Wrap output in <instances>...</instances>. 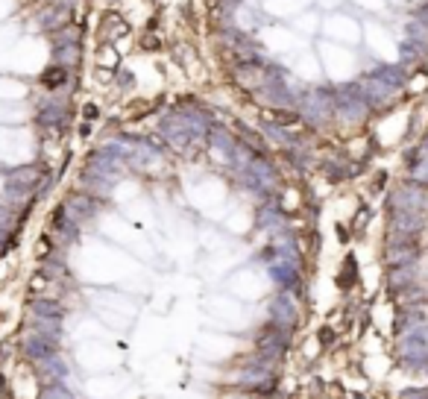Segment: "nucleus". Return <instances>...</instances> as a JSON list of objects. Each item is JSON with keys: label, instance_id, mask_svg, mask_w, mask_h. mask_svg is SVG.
<instances>
[{"label": "nucleus", "instance_id": "f257e3e1", "mask_svg": "<svg viewBox=\"0 0 428 399\" xmlns=\"http://www.w3.org/2000/svg\"><path fill=\"white\" fill-rule=\"evenodd\" d=\"M366 112H370V100L364 97L361 85H344V89L335 91V115H340L344 121L355 123V121H364Z\"/></svg>", "mask_w": 428, "mask_h": 399}, {"label": "nucleus", "instance_id": "f03ea898", "mask_svg": "<svg viewBox=\"0 0 428 399\" xmlns=\"http://www.w3.org/2000/svg\"><path fill=\"white\" fill-rule=\"evenodd\" d=\"M299 112L305 121L311 123H326L335 118V94L328 91H308L299 100Z\"/></svg>", "mask_w": 428, "mask_h": 399}, {"label": "nucleus", "instance_id": "7ed1b4c3", "mask_svg": "<svg viewBox=\"0 0 428 399\" xmlns=\"http://www.w3.org/2000/svg\"><path fill=\"white\" fill-rule=\"evenodd\" d=\"M243 185L252 188L255 194H267L276 188V170L267 159L261 156H252V161L243 168Z\"/></svg>", "mask_w": 428, "mask_h": 399}, {"label": "nucleus", "instance_id": "20e7f679", "mask_svg": "<svg viewBox=\"0 0 428 399\" xmlns=\"http://www.w3.org/2000/svg\"><path fill=\"white\" fill-rule=\"evenodd\" d=\"M162 135H165V141L170 147H176V150H188L194 141H197V139H194V132H191V127H188V118L182 115L179 109L170 118L162 121Z\"/></svg>", "mask_w": 428, "mask_h": 399}, {"label": "nucleus", "instance_id": "39448f33", "mask_svg": "<svg viewBox=\"0 0 428 399\" xmlns=\"http://www.w3.org/2000/svg\"><path fill=\"white\" fill-rule=\"evenodd\" d=\"M71 12H73V3H68V0H47L44 9L35 15V24H39V30L50 35L53 30L71 24Z\"/></svg>", "mask_w": 428, "mask_h": 399}, {"label": "nucleus", "instance_id": "423d86ee", "mask_svg": "<svg viewBox=\"0 0 428 399\" xmlns=\"http://www.w3.org/2000/svg\"><path fill=\"white\" fill-rule=\"evenodd\" d=\"M399 355L405 361L408 367H425L428 364V346H425V338L417 332H411L405 341L399 346Z\"/></svg>", "mask_w": 428, "mask_h": 399}, {"label": "nucleus", "instance_id": "0eeeda50", "mask_svg": "<svg viewBox=\"0 0 428 399\" xmlns=\"http://www.w3.org/2000/svg\"><path fill=\"white\" fill-rule=\"evenodd\" d=\"M422 229V215L417 209H396L393 215V235H417Z\"/></svg>", "mask_w": 428, "mask_h": 399}, {"label": "nucleus", "instance_id": "6e6552de", "mask_svg": "<svg viewBox=\"0 0 428 399\" xmlns=\"http://www.w3.org/2000/svg\"><path fill=\"white\" fill-rule=\"evenodd\" d=\"M270 317H273L276 326L290 329L293 323H297V303H293V299H290L288 294L276 296V299H273V311H270Z\"/></svg>", "mask_w": 428, "mask_h": 399}, {"label": "nucleus", "instance_id": "1a4fd4ad", "mask_svg": "<svg viewBox=\"0 0 428 399\" xmlns=\"http://www.w3.org/2000/svg\"><path fill=\"white\" fill-rule=\"evenodd\" d=\"M65 215L71 218V220H85V218H91L94 215V200H91V194H71L68 200H65Z\"/></svg>", "mask_w": 428, "mask_h": 399}, {"label": "nucleus", "instance_id": "9d476101", "mask_svg": "<svg viewBox=\"0 0 428 399\" xmlns=\"http://www.w3.org/2000/svg\"><path fill=\"white\" fill-rule=\"evenodd\" d=\"M358 85H361V91H364V97L370 100V103H384L387 97H393V94H396V89H390V85H387L384 80H378L375 73L364 77Z\"/></svg>", "mask_w": 428, "mask_h": 399}, {"label": "nucleus", "instance_id": "9b49d317", "mask_svg": "<svg viewBox=\"0 0 428 399\" xmlns=\"http://www.w3.org/2000/svg\"><path fill=\"white\" fill-rule=\"evenodd\" d=\"M24 353H27L30 358H35V361H41V358L56 353V344L50 338H44V335H39V332H30L27 338H24Z\"/></svg>", "mask_w": 428, "mask_h": 399}, {"label": "nucleus", "instance_id": "f8f14e48", "mask_svg": "<svg viewBox=\"0 0 428 399\" xmlns=\"http://www.w3.org/2000/svg\"><path fill=\"white\" fill-rule=\"evenodd\" d=\"M39 179H41V170L39 168H21V170H12L9 173V188L12 191H21V194H30Z\"/></svg>", "mask_w": 428, "mask_h": 399}, {"label": "nucleus", "instance_id": "ddd939ff", "mask_svg": "<svg viewBox=\"0 0 428 399\" xmlns=\"http://www.w3.org/2000/svg\"><path fill=\"white\" fill-rule=\"evenodd\" d=\"M285 346H288V335L282 332V326H276L273 323V329L261 335V353L267 358H276V355L285 353Z\"/></svg>", "mask_w": 428, "mask_h": 399}, {"label": "nucleus", "instance_id": "4468645a", "mask_svg": "<svg viewBox=\"0 0 428 399\" xmlns=\"http://www.w3.org/2000/svg\"><path fill=\"white\" fill-rule=\"evenodd\" d=\"M71 73L73 71H68L62 65H56V62H50V65L44 68V73H41V85H44V89H50V91H59V89H65V85L71 82Z\"/></svg>", "mask_w": 428, "mask_h": 399}, {"label": "nucleus", "instance_id": "2eb2a0df", "mask_svg": "<svg viewBox=\"0 0 428 399\" xmlns=\"http://www.w3.org/2000/svg\"><path fill=\"white\" fill-rule=\"evenodd\" d=\"M53 62H56V65H62V68H68V71L80 68L82 47L80 44H59V47H53Z\"/></svg>", "mask_w": 428, "mask_h": 399}, {"label": "nucleus", "instance_id": "dca6fc26", "mask_svg": "<svg viewBox=\"0 0 428 399\" xmlns=\"http://www.w3.org/2000/svg\"><path fill=\"white\" fill-rule=\"evenodd\" d=\"M396 209H422V203H425V194L417 188V185H405V188H399L396 191Z\"/></svg>", "mask_w": 428, "mask_h": 399}, {"label": "nucleus", "instance_id": "f3484780", "mask_svg": "<svg viewBox=\"0 0 428 399\" xmlns=\"http://www.w3.org/2000/svg\"><path fill=\"white\" fill-rule=\"evenodd\" d=\"M50 44L59 47V44H82V30L77 24H65V27H59L50 33Z\"/></svg>", "mask_w": 428, "mask_h": 399}, {"label": "nucleus", "instance_id": "a211bd4d", "mask_svg": "<svg viewBox=\"0 0 428 399\" xmlns=\"http://www.w3.org/2000/svg\"><path fill=\"white\" fill-rule=\"evenodd\" d=\"M53 232L59 235V241H71L73 235H77V220H71L65 215V209H59L53 218Z\"/></svg>", "mask_w": 428, "mask_h": 399}, {"label": "nucleus", "instance_id": "6ab92c4d", "mask_svg": "<svg viewBox=\"0 0 428 399\" xmlns=\"http://www.w3.org/2000/svg\"><path fill=\"white\" fill-rule=\"evenodd\" d=\"M32 317H59L62 320V305L53 299H35L32 303Z\"/></svg>", "mask_w": 428, "mask_h": 399}, {"label": "nucleus", "instance_id": "aec40b11", "mask_svg": "<svg viewBox=\"0 0 428 399\" xmlns=\"http://www.w3.org/2000/svg\"><path fill=\"white\" fill-rule=\"evenodd\" d=\"M408 42H413L417 47L428 50V27H425V24H420V21L408 24Z\"/></svg>", "mask_w": 428, "mask_h": 399}, {"label": "nucleus", "instance_id": "412c9836", "mask_svg": "<svg viewBox=\"0 0 428 399\" xmlns=\"http://www.w3.org/2000/svg\"><path fill=\"white\" fill-rule=\"evenodd\" d=\"M282 223H285V218H282V211L279 209H264L259 215V227L261 229H279Z\"/></svg>", "mask_w": 428, "mask_h": 399}, {"label": "nucleus", "instance_id": "4be33fe9", "mask_svg": "<svg viewBox=\"0 0 428 399\" xmlns=\"http://www.w3.org/2000/svg\"><path fill=\"white\" fill-rule=\"evenodd\" d=\"M41 399H71V393L62 388V384H50V388L41 393Z\"/></svg>", "mask_w": 428, "mask_h": 399}, {"label": "nucleus", "instance_id": "5701e85b", "mask_svg": "<svg viewBox=\"0 0 428 399\" xmlns=\"http://www.w3.org/2000/svg\"><path fill=\"white\" fill-rule=\"evenodd\" d=\"M9 227H12V211H9L3 203H0V229L9 232Z\"/></svg>", "mask_w": 428, "mask_h": 399}, {"label": "nucleus", "instance_id": "b1692460", "mask_svg": "<svg viewBox=\"0 0 428 399\" xmlns=\"http://www.w3.org/2000/svg\"><path fill=\"white\" fill-rule=\"evenodd\" d=\"M413 179H417V182H428V159L420 161V165L413 168Z\"/></svg>", "mask_w": 428, "mask_h": 399}, {"label": "nucleus", "instance_id": "393cba45", "mask_svg": "<svg viewBox=\"0 0 428 399\" xmlns=\"http://www.w3.org/2000/svg\"><path fill=\"white\" fill-rule=\"evenodd\" d=\"M402 399H428V391H405Z\"/></svg>", "mask_w": 428, "mask_h": 399}, {"label": "nucleus", "instance_id": "a878e982", "mask_svg": "<svg viewBox=\"0 0 428 399\" xmlns=\"http://www.w3.org/2000/svg\"><path fill=\"white\" fill-rule=\"evenodd\" d=\"M417 21H420V24H425V27H428V3L417 9Z\"/></svg>", "mask_w": 428, "mask_h": 399}, {"label": "nucleus", "instance_id": "bb28decb", "mask_svg": "<svg viewBox=\"0 0 428 399\" xmlns=\"http://www.w3.org/2000/svg\"><path fill=\"white\" fill-rule=\"evenodd\" d=\"M144 47H147V50H150V47L156 50V47H158V39H156V35H147V39H144Z\"/></svg>", "mask_w": 428, "mask_h": 399}]
</instances>
